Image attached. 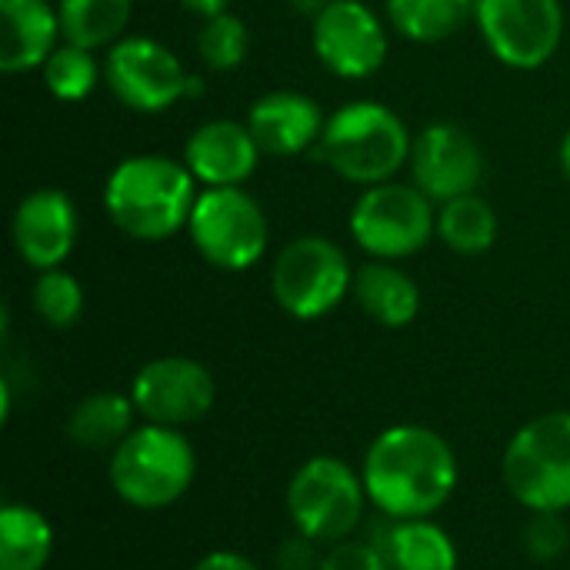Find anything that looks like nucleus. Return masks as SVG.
I'll return each instance as SVG.
<instances>
[{
    "label": "nucleus",
    "instance_id": "nucleus-1",
    "mask_svg": "<svg viewBox=\"0 0 570 570\" xmlns=\"http://www.w3.org/2000/svg\"><path fill=\"white\" fill-rule=\"evenodd\" d=\"M367 501L391 521L434 518L458 491L454 448L424 424L381 431L361 464Z\"/></svg>",
    "mask_w": 570,
    "mask_h": 570
},
{
    "label": "nucleus",
    "instance_id": "nucleus-2",
    "mask_svg": "<svg viewBox=\"0 0 570 570\" xmlns=\"http://www.w3.org/2000/svg\"><path fill=\"white\" fill-rule=\"evenodd\" d=\"M110 220L134 240H170L190 224L197 204V180L187 164L140 154L120 160L104 187Z\"/></svg>",
    "mask_w": 570,
    "mask_h": 570
},
{
    "label": "nucleus",
    "instance_id": "nucleus-3",
    "mask_svg": "<svg viewBox=\"0 0 570 570\" xmlns=\"http://www.w3.org/2000/svg\"><path fill=\"white\" fill-rule=\"evenodd\" d=\"M411 144L404 120L391 107L377 100H354L327 117L314 157L337 177L374 187L394 180V174L411 160Z\"/></svg>",
    "mask_w": 570,
    "mask_h": 570
},
{
    "label": "nucleus",
    "instance_id": "nucleus-4",
    "mask_svg": "<svg viewBox=\"0 0 570 570\" xmlns=\"http://www.w3.org/2000/svg\"><path fill=\"white\" fill-rule=\"evenodd\" d=\"M197 474V454L180 428L144 424L110 451V488L114 494L137 511H160L177 504Z\"/></svg>",
    "mask_w": 570,
    "mask_h": 570
},
{
    "label": "nucleus",
    "instance_id": "nucleus-5",
    "mask_svg": "<svg viewBox=\"0 0 570 570\" xmlns=\"http://www.w3.org/2000/svg\"><path fill=\"white\" fill-rule=\"evenodd\" d=\"M501 478L508 494L531 514L570 508V411L528 421L508 444Z\"/></svg>",
    "mask_w": 570,
    "mask_h": 570
},
{
    "label": "nucleus",
    "instance_id": "nucleus-6",
    "mask_svg": "<svg viewBox=\"0 0 570 570\" xmlns=\"http://www.w3.org/2000/svg\"><path fill=\"white\" fill-rule=\"evenodd\" d=\"M367 488L341 458L321 454L297 468L287 484V514L297 534L314 544H341L364 521Z\"/></svg>",
    "mask_w": 570,
    "mask_h": 570
},
{
    "label": "nucleus",
    "instance_id": "nucleus-7",
    "mask_svg": "<svg viewBox=\"0 0 570 570\" xmlns=\"http://www.w3.org/2000/svg\"><path fill=\"white\" fill-rule=\"evenodd\" d=\"M434 200L411 184H374L351 210V237L374 261H404L428 247L438 230Z\"/></svg>",
    "mask_w": 570,
    "mask_h": 570
},
{
    "label": "nucleus",
    "instance_id": "nucleus-8",
    "mask_svg": "<svg viewBox=\"0 0 570 570\" xmlns=\"http://www.w3.org/2000/svg\"><path fill=\"white\" fill-rule=\"evenodd\" d=\"M271 287L284 314L294 321H317L331 314L347 297V291H354V271L334 240L307 234L277 254Z\"/></svg>",
    "mask_w": 570,
    "mask_h": 570
},
{
    "label": "nucleus",
    "instance_id": "nucleus-9",
    "mask_svg": "<svg viewBox=\"0 0 570 570\" xmlns=\"http://www.w3.org/2000/svg\"><path fill=\"white\" fill-rule=\"evenodd\" d=\"M187 230L200 257L217 271H247L267 250V217L240 187H204Z\"/></svg>",
    "mask_w": 570,
    "mask_h": 570
},
{
    "label": "nucleus",
    "instance_id": "nucleus-10",
    "mask_svg": "<svg viewBox=\"0 0 570 570\" xmlns=\"http://www.w3.org/2000/svg\"><path fill=\"white\" fill-rule=\"evenodd\" d=\"M474 20L488 50L514 70L544 67L564 37L561 0H478Z\"/></svg>",
    "mask_w": 570,
    "mask_h": 570
},
{
    "label": "nucleus",
    "instance_id": "nucleus-11",
    "mask_svg": "<svg viewBox=\"0 0 570 570\" xmlns=\"http://www.w3.org/2000/svg\"><path fill=\"white\" fill-rule=\"evenodd\" d=\"M107 87L137 114H160L180 97L197 94L200 83L184 70L177 53L150 37L117 40L107 53Z\"/></svg>",
    "mask_w": 570,
    "mask_h": 570
},
{
    "label": "nucleus",
    "instance_id": "nucleus-12",
    "mask_svg": "<svg viewBox=\"0 0 570 570\" xmlns=\"http://www.w3.org/2000/svg\"><path fill=\"white\" fill-rule=\"evenodd\" d=\"M130 397L147 424L184 428L210 414L217 401V384L200 361L157 357L134 374Z\"/></svg>",
    "mask_w": 570,
    "mask_h": 570
},
{
    "label": "nucleus",
    "instance_id": "nucleus-13",
    "mask_svg": "<svg viewBox=\"0 0 570 570\" xmlns=\"http://www.w3.org/2000/svg\"><path fill=\"white\" fill-rule=\"evenodd\" d=\"M311 43L317 60L344 80H364L387 60V33L361 0H327L314 17Z\"/></svg>",
    "mask_w": 570,
    "mask_h": 570
},
{
    "label": "nucleus",
    "instance_id": "nucleus-14",
    "mask_svg": "<svg viewBox=\"0 0 570 570\" xmlns=\"http://www.w3.org/2000/svg\"><path fill=\"white\" fill-rule=\"evenodd\" d=\"M411 174L431 200L448 204L474 194L484 174V154L478 140L458 124H431L411 144Z\"/></svg>",
    "mask_w": 570,
    "mask_h": 570
},
{
    "label": "nucleus",
    "instance_id": "nucleus-15",
    "mask_svg": "<svg viewBox=\"0 0 570 570\" xmlns=\"http://www.w3.org/2000/svg\"><path fill=\"white\" fill-rule=\"evenodd\" d=\"M73 244H77V210L63 190L40 187L17 204L13 247L27 267L53 271L70 257Z\"/></svg>",
    "mask_w": 570,
    "mask_h": 570
},
{
    "label": "nucleus",
    "instance_id": "nucleus-16",
    "mask_svg": "<svg viewBox=\"0 0 570 570\" xmlns=\"http://www.w3.org/2000/svg\"><path fill=\"white\" fill-rule=\"evenodd\" d=\"M261 147L247 124L237 120H207L200 124L187 147L184 164L204 187H240L261 160Z\"/></svg>",
    "mask_w": 570,
    "mask_h": 570
},
{
    "label": "nucleus",
    "instance_id": "nucleus-17",
    "mask_svg": "<svg viewBox=\"0 0 570 570\" xmlns=\"http://www.w3.org/2000/svg\"><path fill=\"white\" fill-rule=\"evenodd\" d=\"M324 124L327 117L321 114L317 100L297 90H271L247 114L257 147L271 157H297L317 147Z\"/></svg>",
    "mask_w": 570,
    "mask_h": 570
},
{
    "label": "nucleus",
    "instance_id": "nucleus-18",
    "mask_svg": "<svg viewBox=\"0 0 570 570\" xmlns=\"http://www.w3.org/2000/svg\"><path fill=\"white\" fill-rule=\"evenodd\" d=\"M0 70L7 73L43 67V60L57 50V37H63L60 13L47 0H0Z\"/></svg>",
    "mask_w": 570,
    "mask_h": 570
},
{
    "label": "nucleus",
    "instance_id": "nucleus-19",
    "mask_svg": "<svg viewBox=\"0 0 570 570\" xmlns=\"http://www.w3.org/2000/svg\"><path fill=\"white\" fill-rule=\"evenodd\" d=\"M354 297L361 311L381 327H407L421 314V287L391 261H371L354 274Z\"/></svg>",
    "mask_w": 570,
    "mask_h": 570
},
{
    "label": "nucleus",
    "instance_id": "nucleus-20",
    "mask_svg": "<svg viewBox=\"0 0 570 570\" xmlns=\"http://www.w3.org/2000/svg\"><path fill=\"white\" fill-rule=\"evenodd\" d=\"M377 548L394 570H458V548L451 534L428 518L391 521Z\"/></svg>",
    "mask_w": 570,
    "mask_h": 570
},
{
    "label": "nucleus",
    "instance_id": "nucleus-21",
    "mask_svg": "<svg viewBox=\"0 0 570 570\" xmlns=\"http://www.w3.org/2000/svg\"><path fill=\"white\" fill-rule=\"evenodd\" d=\"M134 417H137L134 397H124L117 391H100L73 407L67 421V438L87 451H117L130 438Z\"/></svg>",
    "mask_w": 570,
    "mask_h": 570
},
{
    "label": "nucleus",
    "instance_id": "nucleus-22",
    "mask_svg": "<svg viewBox=\"0 0 570 570\" xmlns=\"http://www.w3.org/2000/svg\"><path fill=\"white\" fill-rule=\"evenodd\" d=\"M53 558L50 521L27 504L0 511V570H43Z\"/></svg>",
    "mask_w": 570,
    "mask_h": 570
},
{
    "label": "nucleus",
    "instance_id": "nucleus-23",
    "mask_svg": "<svg viewBox=\"0 0 570 570\" xmlns=\"http://www.w3.org/2000/svg\"><path fill=\"white\" fill-rule=\"evenodd\" d=\"M60 33L67 43L97 50V47H114L124 27L130 23L134 0H60Z\"/></svg>",
    "mask_w": 570,
    "mask_h": 570
},
{
    "label": "nucleus",
    "instance_id": "nucleus-24",
    "mask_svg": "<svg viewBox=\"0 0 570 570\" xmlns=\"http://www.w3.org/2000/svg\"><path fill=\"white\" fill-rule=\"evenodd\" d=\"M438 234L451 250H458L464 257H478V254L491 250L498 240V214L484 197L464 194V197L441 204Z\"/></svg>",
    "mask_w": 570,
    "mask_h": 570
},
{
    "label": "nucleus",
    "instance_id": "nucleus-25",
    "mask_svg": "<svg viewBox=\"0 0 570 570\" xmlns=\"http://www.w3.org/2000/svg\"><path fill=\"white\" fill-rule=\"evenodd\" d=\"M478 0H387L397 33L417 43H438L458 33L474 17Z\"/></svg>",
    "mask_w": 570,
    "mask_h": 570
},
{
    "label": "nucleus",
    "instance_id": "nucleus-26",
    "mask_svg": "<svg viewBox=\"0 0 570 570\" xmlns=\"http://www.w3.org/2000/svg\"><path fill=\"white\" fill-rule=\"evenodd\" d=\"M43 87L57 97V100H83L90 97V90L97 87V60L90 50L83 47H73V43H63L57 47L47 60H43Z\"/></svg>",
    "mask_w": 570,
    "mask_h": 570
},
{
    "label": "nucleus",
    "instance_id": "nucleus-27",
    "mask_svg": "<svg viewBox=\"0 0 570 570\" xmlns=\"http://www.w3.org/2000/svg\"><path fill=\"white\" fill-rule=\"evenodd\" d=\"M250 50V33L240 17L230 10L207 17L197 30V53L210 70H234L247 60Z\"/></svg>",
    "mask_w": 570,
    "mask_h": 570
},
{
    "label": "nucleus",
    "instance_id": "nucleus-28",
    "mask_svg": "<svg viewBox=\"0 0 570 570\" xmlns=\"http://www.w3.org/2000/svg\"><path fill=\"white\" fill-rule=\"evenodd\" d=\"M33 311L47 327H73L83 314V287L73 274L53 267V271H40L37 284H33Z\"/></svg>",
    "mask_w": 570,
    "mask_h": 570
},
{
    "label": "nucleus",
    "instance_id": "nucleus-29",
    "mask_svg": "<svg viewBox=\"0 0 570 570\" xmlns=\"http://www.w3.org/2000/svg\"><path fill=\"white\" fill-rule=\"evenodd\" d=\"M568 544L570 531L561 514H534L524 528V548L534 561H558Z\"/></svg>",
    "mask_w": 570,
    "mask_h": 570
},
{
    "label": "nucleus",
    "instance_id": "nucleus-30",
    "mask_svg": "<svg viewBox=\"0 0 570 570\" xmlns=\"http://www.w3.org/2000/svg\"><path fill=\"white\" fill-rule=\"evenodd\" d=\"M321 570H394L377 544L364 541H341L321 558Z\"/></svg>",
    "mask_w": 570,
    "mask_h": 570
},
{
    "label": "nucleus",
    "instance_id": "nucleus-31",
    "mask_svg": "<svg viewBox=\"0 0 570 570\" xmlns=\"http://www.w3.org/2000/svg\"><path fill=\"white\" fill-rule=\"evenodd\" d=\"M274 568L277 570H321V558H317V544L304 534L281 541L277 554H274Z\"/></svg>",
    "mask_w": 570,
    "mask_h": 570
},
{
    "label": "nucleus",
    "instance_id": "nucleus-32",
    "mask_svg": "<svg viewBox=\"0 0 570 570\" xmlns=\"http://www.w3.org/2000/svg\"><path fill=\"white\" fill-rule=\"evenodd\" d=\"M194 570H261L250 558H244V554H237V551H210V554H204Z\"/></svg>",
    "mask_w": 570,
    "mask_h": 570
},
{
    "label": "nucleus",
    "instance_id": "nucleus-33",
    "mask_svg": "<svg viewBox=\"0 0 570 570\" xmlns=\"http://www.w3.org/2000/svg\"><path fill=\"white\" fill-rule=\"evenodd\" d=\"M234 0H180V7L184 10H190V13H197V17H217V13H224L227 7H230Z\"/></svg>",
    "mask_w": 570,
    "mask_h": 570
},
{
    "label": "nucleus",
    "instance_id": "nucleus-34",
    "mask_svg": "<svg viewBox=\"0 0 570 570\" xmlns=\"http://www.w3.org/2000/svg\"><path fill=\"white\" fill-rule=\"evenodd\" d=\"M561 170H564V177L570 180V130L564 134V140H561Z\"/></svg>",
    "mask_w": 570,
    "mask_h": 570
}]
</instances>
